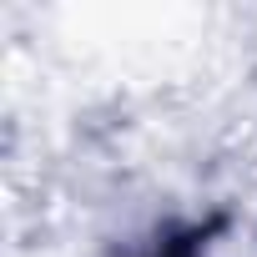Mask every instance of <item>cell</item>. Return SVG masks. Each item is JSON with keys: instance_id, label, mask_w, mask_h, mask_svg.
Listing matches in <instances>:
<instances>
[{"instance_id": "1", "label": "cell", "mask_w": 257, "mask_h": 257, "mask_svg": "<svg viewBox=\"0 0 257 257\" xmlns=\"http://www.w3.org/2000/svg\"><path fill=\"white\" fill-rule=\"evenodd\" d=\"M157 257H197V247H192V242H172V247L157 252Z\"/></svg>"}]
</instances>
